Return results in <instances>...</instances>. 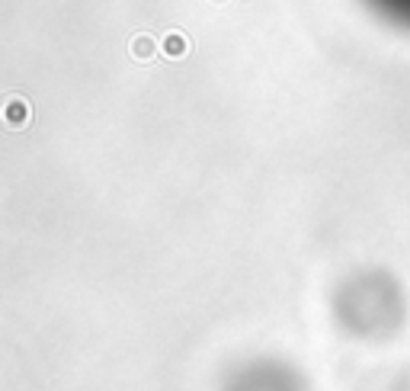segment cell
<instances>
[{
    "instance_id": "obj_1",
    "label": "cell",
    "mask_w": 410,
    "mask_h": 391,
    "mask_svg": "<svg viewBox=\"0 0 410 391\" xmlns=\"http://www.w3.org/2000/svg\"><path fill=\"white\" fill-rule=\"evenodd\" d=\"M366 4L388 23L410 29V0H366Z\"/></svg>"
}]
</instances>
